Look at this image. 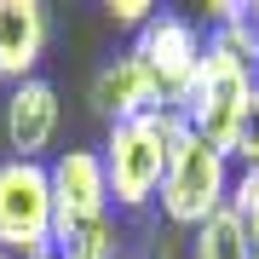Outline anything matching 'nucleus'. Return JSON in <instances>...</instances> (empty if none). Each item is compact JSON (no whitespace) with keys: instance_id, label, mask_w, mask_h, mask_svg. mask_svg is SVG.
Wrapping results in <instances>:
<instances>
[{"instance_id":"1","label":"nucleus","mask_w":259,"mask_h":259,"mask_svg":"<svg viewBox=\"0 0 259 259\" xmlns=\"http://www.w3.org/2000/svg\"><path fill=\"white\" fill-rule=\"evenodd\" d=\"M185 115L179 110H150V115H133V121H115L104 127V179H110V207L115 213H150L161 196V179L173 167V150L185 144Z\"/></svg>"},{"instance_id":"2","label":"nucleus","mask_w":259,"mask_h":259,"mask_svg":"<svg viewBox=\"0 0 259 259\" xmlns=\"http://www.w3.org/2000/svg\"><path fill=\"white\" fill-rule=\"evenodd\" d=\"M231 185H236L231 150L185 133V144L173 150V167H167V179H161L156 213H161L167 231H196V225H207L213 213L231 207Z\"/></svg>"},{"instance_id":"3","label":"nucleus","mask_w":259,"mask_h":259,"mask_svg":"<svg viewBox=\"0 0 259 259\" xmlns=\"http://www.w3.org/2000/svg\"><path fill=\"white\" fill-rule=\"evenodd\" d=\"M58 236V207H52V173L47 161H0V253L12 259H40L52 253Z\"/></svg>"},{"instance_id":"4","label":"nucleus","mask_w":259,"mask_h":259,"mask_svg":"<svg viewBox=\"0 0 259 259\" xmlns=\"http://www.w3.org/2000/svg\"><path fill=\"white\" fill-rule=\"evenodd\" d=\"M202 52H207V35H202L196 18H185V12H156V18L133 35V58L150 69V81H156L167 110H179V98L190 93L196 69H202Z\"/></svg>"},{"instance_id":"5","label":"nucleus","mask_w":259,"mask_h":259,"mask_svg":"<svg viewBox=\"0 0 259 259\" xmlns=\"http://www.w3.org/2000/svg\"><path fill=\"white\" fill-rule=\"evenodd\" d=\"M52 173V207H58V236L87 231V225L110 219V179H104V156L98 144H69L47 161Z\"/></svg>"},{"instance_id":"6","label":"nucleus","mask_w":259,"mask_h":259,"mask_svg":"<svg viewBox=\"0 0 259 259\" xmlns=\"http://www.w3.org/2000/svg\"><path fill=\"white\" fill-rule=\"evenodd\" d=\"M58 127H64V98H58V87L47 75L6 87L0 133H6V150L18 161H47V150L58 144Z\"/></svg>"},{"instance_id":"7","label":"nucleus","mask_w":259,"mask_h":259,"mask_svg":"<svg viewBox=\"0 0 259 259\" xmlns=\"http://www.w3.org/2000/svg\"><path fill=\"white\" fill-rule=\"evenodd\" d=\"M47 40H52V18L40 0H0V87L35 81Z\"/></svg>"},{"instance_id":"8","label":"nucleus","mask_w":259,"mask_h":259,"mask_svg":"<svg viewBox=\"0 0 259 259\" xmlns=\"http://www.w3.org/2000/svg\"><path fill=\"white\" fill-rule=\"evenodd\" d=\"M93 110L110 121H133V115H150V110H161V93H156V81H150V69L127 52H115L110 64H104L93 75Z\"/></svg>"},{"instance_id":"9","label":"nucleus","mask_w":259,"mask_h":259,"mask_svg":"<svg viewBox=\"0 0 259 259\" xmlns=\"http://www.w3.org/2000/svg\"><path fill=\"white\" fill-rule=\"evenodd\" d=\"M248 253H253V236L231 207L190 231V259H248Z\"/></svg>"},{"instance_id":"10","label":"nucleus","mask_w":259,"mask_h":259,"mask_svg":"<svg viewBox=\"0 0 259 259\" xmlns=\"http://www.w3.org/2000/svg\"><path fill=\"white\" fill-rule=\"evenodd\" d=\"M231 213L248 225V236L259 242V167H236V185H231Z\"/></svg>"},{"instance_id":"11","label":"nucleus","mask_w":259,"mask_h":259,"mask_svg":"<svg viewBox=\"0 0 259 259\" xmlns=\"http://www.w3.org/2000/svg\"><path fill=\"white\" fill-rule=\"evenodd\" d=\"M231 161L236 167H259V93L248 98V110H242V127L231 139Z\"/></svg>"},{"instance_id":"12","label":"nucleus","mask_w":259,"mask_h":259,"mask_svg":"<svg viewBox=\"0 0 259 259\" xmlns=\"http://www.w3.org/2000/svg\"><path fill=\"white\" fill-rule=\"evenodd\" d=\"M104 12H110V23H121V29H133V35H139V29L156 18L161 6H150V0H110Z\"/></svg>"},{"instance_id":"13","label":"nucleus","mask_w":259,"mask_h":259,"mask_svg":"<svg viewBox=\"0 0 259 259\" xmlns=\"http://www.w3.org/2000/svg\"><path fill=\"white\" fill-rule=\"evenodd\" d=\"M248 259H259V242H253V253H248Z\"/></svg>"},{"instance_id":"14","label":"nucleus","mask_w":259,"mask_h":259,"mask_svg":"<svg viewBox=\"0 0 259 259\" xmlns=\"http://www.w3.org/2000/svg\"><path fill=\"white\" fill-rule=\"evenodd\" d=\"M121 259H133V253H121Z\"/></svg>"},{"instance_id":"15","label":"nucleus","mask_w":259,"mask_h":259,"mask_svg":"<svg viewBox=\"0 0 259 259\" xmlns=\"http://www.w3.org/2000/svg\"><path fill=\"white\" fill-rule=\"evenodd\" d=\"M0 259H12V253H0Z\"/></svg>"}]
</instances>
